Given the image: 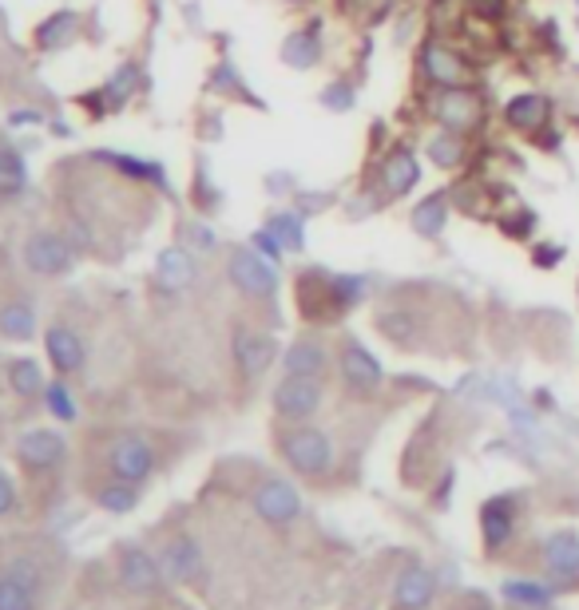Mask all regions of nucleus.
<instances>
[{"label":"nucleus","instance_id":"obj_1","mask_svg":"<svg viewBox=\"0 0 579 610\" xmlns=\"http://www.w3.org/2000/svg\"><path fill=\"white\" fill-rule=\"evenodd\" d=\"M370 274H334V270L310 265L298 274V306L306 322H334V317L358 310L370 298Z\"/></svg>","mask_w":579,"mask_h":610},{"label":"nucleus","instance_id":"obj_2","mask_svg":"<svg viewBox=\"0 0 579 610\" xmlns=\"http://www.w3.org/2000/svg\"><path fill=\"white\" fill-rule=\"evenodd\" d=\"M425 116L433 127H449V131H461V135H480L488 131V95L480 92V83H461V88H437V92H425Z\"/></svg>","mask_w":579,"mask_h":610},{"label":"nucleus","instance_id":"obj_3","mask_svg":"<svg viewBox=\"0 0 579 610\" xmlns=\"http://www.w3.org/2000/svg\"><path fill=\"white\" fill-rule=\"evenodd\" d=\"M421 179H425V167H421L417 147H413L409 139H397V143H389V147L373 159L370 183L365 186L377 195L382 207H394V203H401V198H409L417 191Z\"/></svg>","mask_w":579,"mask_h":610},{"label":"nucleus","instance_id":"obj_4","mask_svg":"<svg viewBox=\"0 0 579 610\" xmlns=\"http://www.w3.org/2000/svg\"><path fill=\"white\" fill-rule=\"evenodd\" d=\"M274 449L286 460L290 472H298L301 480H322V476L334 472V440L330 432L313 425H286L274 432Z\"/></svg>","mask_w":579,"mask_h":610},{"label":"nucleus","instance_id":"obj_5","mask_svg":"<svg viewBox=\"0 0 579 610\" xmlns=\"http://www.w3.org/2000/svg\"><path fill=\"white\" fill-rule=\"evenodd\" d=\"M417 80L425 83L421 92L461 88V83H476V64L461 44H452L449 36L429 33L417 44Z\"/></svg>","mask_w":579,"mask_h":610},{"label":"nucleus","instance_id":"obj_6","mask_svg":"<svg viewBox=\"0 0 579 610\" xmlns=\"http://www.w3.org/2000/svg\"><path fill=\"white\" fill-rule=\"evenodd\" d=\"M227 282H231L246 301H258V306H270L279 298V262H270L267 254H258L255 246H231L227 250Z\"/></svg>","mask_w":579,"mask_h":610},{"label":"nucleus","instance_id":"obj_7","mask_svg":"<svg viewBox=\"0 0 579 610\" xmlns=\"http://www.w3.org/2000/svg\"><path fill=\"white\" fill-rule=\"evenodd\" d=\"M270 404H274V416L282 425H310L325 404V380L282 373V380L270 392Z\"/></svg>","mask_w":579,"mask_h":610},{"label":"nucleus","instance_id":"obj_8","mask_svg":"<svg viewBox=\"0 0 579 610\" xmlns=\"http://www.w3.org/2000/svg\"><path fill=\"white\" fill-rule=\"evenodd\" d=\"M500 124H504V131H512V135L540 139L556 127V100L548 92H516L500 107Z\"/></svg>","mask_w":579,"mask_h":610},{"label":"nucleus","instance_id":"obj_9","mask_svg":"<svg viewBox=\"0 0 579 610\" xmlns=\"http://www.w3.org/2000/svg\"><path fill=\"white\" fill-rule=\"evenodd\" d=\"M21 258L36 277H68L76 270V254H72L68 238L48 231V226H36V231L24 234Z\"/></svg>","mask_w":579,"mask_h":610},{"label":"nucleus","instance_id":"obj_10","mask_svg":"<svg viewBox=\"0 0 579 610\" xmlns=\"http://www.w3.org/2000/svg\"><path fill=\"white\" fill-rule=\"evenodd\" d=\"M231 358H234V368H239L246 380L267 377L270 365L279 361V337L270 334V329L239 322L231 329Z\"/></svg>","mask_w":579,"mask_h":610},{"label":"nucleus","instance_id":"obj_11","mask_svg":"<svg viewBox=\"0 0 579 610\" xmlns=\"http://www.w3.org/2000/svg\"><path fill=\"white\" fill-rule=\"evenodd\" d=\"M104 464H107V476H116V480L147 484L159 460H155V449H151L147 437H140V432H119V437L107 444Z\"/></svg>","mask_w":579,"mask_h":610},{"label":"nucleus","instance_id":"obj_12","mask_svg":"<svg viewBox=\"0 0 579 610\" xmlns=\"http://www.w3.org/2000/svg\"><path fill=\"white\" fill-rule=\"evenodd\" d=\"M250 507H255V516L270 528H290V523H298L301 519V492L290 480L282 476H262L250 492Z\"/></svg>","mask_w":579,"mask_h":610},{"label":"nucleus","instance_id":"obj_13","mask_svg":"<svg viewBox=\"0 0 579 610\" xmlns=\"http://www.w3.org/2000/svg\"><path fill=\"white\" fill-rule=\"evenodd\" d=\"M116 575L131 595H155V590H163L171 583L159 563V555H151L147 547H140V543L131 540L116 543Z\"/></svg>","mask_w":579,"mask_h":610},{"label":"nucleus","instance_id":"obj_14","mask_svg":"<svg viewBox=\"0 0 579 610\" xmlns=\"http://www.w3.org/2000/svg\"><path fill=\"white\" fill-rule=\"evenodd\" d=\"M334 365H337V377H342V385H346L353 397H370V392H377L385 385L382 361L373 358V353L361 346L358 337H342Z\"/></svg>","mask_w":579,"mask_h":610},{"label":"nucleus","instance_id":"obj_15","mask_svg":"<svg viewBox=\"0 0 579 610\" xmlns=\"http://www.w3.org/2000/svg\"><path fill=\"white\" fill-rule=\"evenodd\" d=\"M44 595V575L36 559H12L0 567V610H40Z\"/></svg>","mask_w":579,"mask_h":610},{"label":"nucleus","instance_id":"obj_16","mask_svg":"<svg viewBox=\"0 0 579 610\" xmlns=\"http://www.w3.org/2000/svg\"><path fill=\"white\" fill-rule=\"evenodd\" d=\"M16 460H21L24 472L48 476L56 472L60 464L68 460V440L56 428H28L21 440H16Z\"/></svg>","mask_w":579,"mask_h":610},{"label":"nucleus","instance_id":"obj_17","mask_svg":"<svg viewBox=\"0 0 579 610\" xmlns=\"http://www.w3.org/2000/svg\"><path fill=\"white\" fill-rule=\"evenodd\" d=\"M421 155L429 167L445 174H461L468 163H473V139L461 135V131H449V127H433L421 139Z\"/></svg>","mask_w":579,"mask_h":610},{"label":"nucleus","instance_id":"obj_18","mask_svg":"<svg viewBox=\"0 0 579 610\" xmlns=\"http://www.w3.org/2000/svg\"><path fill=\"white\" fill-rule=\"evenodd\" d=\"M44 353L48 365L56 368V377H80L83 365H88V349H83V337L72 329L68 322H52L44 329Z\"/></svg>","mask_w":579,"mask_h":610},{"label":"nucleus","instance_id":"obj_19","mask_svg":"<svg viewBox=\"0 0 579 610\" xmlns=\"http://www.w3.org/2000/svg\"><path fill=\"white\" fill-rule=\"evenodd\" d=\"M334 365V353H330V341L318 334H301L294 337L286 349H282V373H294V377H318L325 380Z\"/></svg>","mask_w":579,"mask_h":610},{"label":"nucleus","instance_id":"obj_20","mask_svg":"<svg viewBox=\"0 0 579 610\" xmlns=\"http://www.w3.org/2000/svg\"><path fill=\"white\" fill-rule=\"evenodd\" d=\"M452 191H429V195H421V203H413L409 210V231L417 234L421 243H440L445 231H449L452 222Z\"/></svg>","mask_w":579,"mask_h":610},{"label":"nucleus","instance_id":"obj_21","mask_svg":"<svg viewBox=\"0 0 579 610\" xmlns=\"http://www.w3.org/2000/svg\"><path fill=\"white\" fill-rule=\"evenodd\" d=\"M163 571H167V579L171 583H203L207 579V559H203V547H198L191 535H175V540H167V547H163L159 555Z\"/></svg>","mask_w":579,"mask_h":610},{"label":"nucleus","instance_id":"obj_22","mask_svg":"<svg viewBox=\"0 0 579 610\" xmlns=\"http://www.w3.org/2000/svg\"><path fill=\"white\" fill-rule=\"evenodd\" d=\"M279 56L286 68L294 72H313L318 64H322L325 56V40H322V24L310 21V24H301V28H294V33L282 40L279 48Z\"/></svg>","mask_w":579,"mask_h":610},{"label":"nucleus","instance_id":"obj_23","mask_svg":"<svg viewBox=\"0 0 579 610\" xmlns=\"http://www.w3.org/2000/svg\"><path fill=\"white\" fill-rule=\"evenodd\" d=\"M155 282H159L167 294L191 289L198 282L195 254L186 250V246H167V250H159V258H155Z\"/></svg>","mask_w":579,"mask_h":610},{"label":"nucleus","instance_id":"obj_24","mask_svg":"<svg viewBox=\"0 0 579 610\" xmlns=\"http://www.w3.org/2000/svg\"><path fill=\"white\" fill-rule=\"evenodd\" d=\"M544 571L556 583L579 579V535L576 531H552L544 540Z\"/></svg>","mask_w":579,"mask_h":610},{"label":"nucleus","instance_id":"obj_25","mask_svg":"<svg viewBox=\"0 0 579 610\" xmlns=\"http://www.w3.org/2000/svg\"><path fill=\"white\" fill-rule=\"evenodd\" d=\"M437 595V579L425 567H406L394 583V602L397 610H425Z\"/></svg>","mask_w":579,"mask_h":610},{"label":"nucleus","instance_id":"obj_26","mask_svg":"<svg viewBox=\"0 0 579 610\" xmlns=\"http://www.w3.org/2000/svg\"><path fill=\"white\" fill-rule=\"evenodd\" d=\"M480 531H485V547H504L509 535L516 531V495H497L488 499L485 511H480Z\"/></svg>","mask_w":579,"mask_h":610},{"label":"nucleus","instance_id":"obj_27","mask_svg":"<svg viewBox=\"0 0 579 610\" xmlns=\"http://www.w3.org/2000/svg\"><path fill=\"white\" fill-rule=\"evenodd\" d=\"M36 306L28 298L0 301V337L4 341H33L36 337Z\"/></svg>","mask_w":579,"mask_h":610},{"label":"nucleus","instance_id":"obj_28","mask_svg":"<svg viewBox=\"0 0 579 610\" xmlns=\"http://www.w3.org/2000/svg\"><path fill=\"white\" fill-rule=\"evenodd\" d=\"M143 499L140 484H128V480H104V484L92 488V504L100 507V511H107V516H128V511H136Z\"/></svg>","mask_w":579,"mask_h":610},{"label":"nucleus","instance_id":"obj_29","mask_svg":"<svg viewBox=\"0 0 579 610\" xmlns=\"http://www.w3.org/2000/svg\"><path fill=\"white\" fill-rule=\"evenodd\" d=\"M377 329H382L389 341H397V346H417V337H421V317L413 310H382L377 313Z\"/></svg>","mask_w":579,"mask_h":610},{"label":"nucleus","instance_id":"obj_30","mask_svg":"<svg viewBox=\"0 0 579 610\" xmlns=\"http://www.w3.org/2000/svg\"><path fill=\"white\" fill-rule=\"evenodd\" d=\"M24 186H28V167H24L21 151L0 139V198L9 203V198L24 195Z\"/></svg>","mask_w":579,"mask_h":610},{"label":"nucleus","instance_id":"obj_31","mask_svg":"<svg viewBox=\"0 0 579 610\" xmlns=\"http://www.w3.org/2000/svg\"><path fill=\"white\" fill-rule=\"evenodd\" d=\"M9 389L16 392V397H24V401H33V397H44L48 380L33 358H16V361H9Z\"/></svg>","mask_w":579,"mask_h":610},{"label":"nucleus","instance_id":"obj_32","mask_svg":"<svg viewBox=\"0 0 579 610\" xmlns=\"http://www.w3.org/2000/svg\"><path fill=\"white\" fill-rule=\"evenodd\" d=\"M306 219H310L306 210H274L267 219V226L279 234V243L286 246V250L298 254V250H306Z\"/></svg>","mask_w":579,"mask_h":610},{"label":"nucleus","instance_id":"obj_33","mask_svg":"<svg viewBox=\"0 0 579 610\" xmlns=\"http://www.w3.org/2000/svg\"><path fill=\"white\" fill-rule=\"evenodd\" d=\"M44 408H48V416H52L56 425H76V420H80V408H76V397H72V389H68V377L48 380Z\"/></svg>","mask_w":579,"mask_h":610},{"label":"nucleus","instance_id":"obj_34","mask_svg":"<svg viewBox=\"0 0 579 610\" xmlns=\"http://www.w3.org/2000/svg\"><path fill=\"white\" fill-rule=\"evenodd\" d=\"M492 219H497L500 234H504L509 243H528V238L536 234V222H540V219H536V210L520 207V203H516V207H509V210H497Z\"/></svg>","mask_w":579,"mask_h":610},{"label":"nucleus","instance_id":"obj_35","mask_svg":"<svg viewBox=\"0 0 579 610\" xmlns=\"http://www.w3.org/2000/svg\"><path fill=\"white\" fill-rule=\"evenodd\" d=\"M318 100H322V107H330V112H353V107H358V83L334 80Z\"/></svg>","mask_w":579,"mask_h":610},{"label":"nucleus","instance_id":"obj_36","mask_svg":"<svg viewBox=\"0 0 579 610\" xmlns=\"http://www.w3.org/2000/svg\"><path fill=\"white\" fill-rule=\"evenodd\" d=\"M504 595H509L512 602H528V607H544V602L552 599V590L540 587V583H509Z\"/></svg>","mask_w":579,"mask_h":610},{"label":"nucleus","instance_id":"obj_37","mask_svg":"<svg viewBox=\"0 0 579 610\" xmlns=\"http://www.w3.org/2000/svg\"><path fill=\"white\" fill-rule=\"evenodd\" d=\"M564 258H568V246H564V243H536L532 246V265H536V270H556Z\"/></svg>","mask_w":579,"mask_h":610},{"label":"nucleus","instance_id":"obj_38","mask_svg":"<svg viewBox=\"0 0 579 610\" xmlns=\"http://www.w3.org/2000/svg\"><path fill=\"white\" fill-rule=\"evenodd\" d=\"M183 246H186V250L210 254V250H219V238H215V231H210V226H198V222H191V226L183 231Z\"/></svg>","mask_w":579,"mask_h":610},{"label":"nucleus","instance_id":"obj_39","mask_svg":"<svg viewBox=\"0 0 579 610\" xmlns=\"http://www.w3.org/2000/svg\"><path fill=\"white\" fill-rule=\"evenodd\" d=\"M250 246H255L258 254H267L270 262H282V254H286V246L279 243V234L270 231V226H258V231L250 234Z\"/></svg>","mask_w":579,"mask_h":610},{"label":"nucleus","instance_id":"obj_40","mask_svg":"<svg viewBox=\"0 0 579 610\" xmlns=\"http://www.w3.org/2000/svg\"><path fill=\"white\" fill-rule=\"evenodd\" d=\"M72 21H76L72 12H60V16H52V21H48L44 28H40V44H44V48H52V44H68V36H64V28H68Z\"/></svg>","mask_w":579,"mask_h":610},{"label":"nucleus","instance_id":"obj_41","mask_svg":"<svg viewBox=\"0 0 579 610\" xmlns=\"http://www.w3.org/2000/svg\"><path fill=\"white\" fill-rule=\"evenodd\" d=\"M21 504V492H16V480L9 472H0V519H9Z\"/></svg>","mask_w":579,"mask_h":610},{"label":"nucleus","instance_id":"obj_42","mask_svg":"<svg viewBox=\"0 0 579 610\" xmlns=\"http://www.w3.org/2000/svg\"><path fill=\"white\" fill-rule=\"evenodd\" d=\"M512 0H468V9H473V16H480V21H500L504 12H509Z\"/></svg>","mask_w":579,"mask_h":610},{"label":"nucleus","instance_id":"obj_43","mask_svg":"<svg viewBox=\"0 0 579 610\" xmlns=\"http://www.w3.org/2000/svg\"><path fill=\"white\" fill-rule=\"evenodd\" d=\"M468 610H492V607H485V602H473V607H468Z\"/></svg>","mask_w":579,"mask_h":610},{"label":"nucleus","instance_id":"obj_44","mask_svg":"<svg viewBox=\"0 0 579 610\" xmlns=\"http://www.w3.org/2000/svg\"><path fill=\"white\" fill-rule=\"evenodd\" d=\"M576 301H579V277H576Z\"/></svg>","mask_w":579,"mask_h":610},{"label":"nucleus","instance_id":"obj_45","mask_svg":"<svg viewBox=\"0 0 579 610\" xmlns=\"http://www.w3.org/2000/svg\"><path fill=\"white\" fill-rule=\"evenodd\" d=\"M286 4H301V0H286Z\"/></svg>","mask_w":579,"mask_h":610},{"label":"nucleus","instance_id":"obj_46","mask_svg":"<svg viewBox=\"0 0 579 610\" xmlns=\"http://www.w3.org/2000/svg\"><path fill=\"white\" fill-rule=\"evenodd\" d=\"M576 9H579V0H576Z\"/></svg>","mask_w":579,"mask_h":610}]
</instances>
